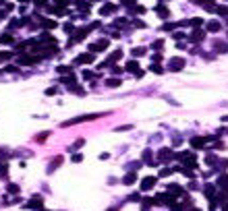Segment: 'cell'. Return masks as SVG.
I'll return each instance as SVG.
<instances>
[{
    "label": "cell",
    "mask_w": 228,
    "mask_h": 211,
    "mask_svg": "<svg viewBox=\"0 0 228 211\" xmlns=\"http://www.w3.org/2000/svg\"><path fill=\"white\" fill-rule=\"evenodd\" d=\"M191 25H193V27H199V25H201V19H193Z\"/></svg>",
    "instance_id": "22"
},
{
    "label": "cell",
    "mask_w": 228,
    "mask_h": 211,
    "mask_svg": "<svg viewBox=\"0 0 228 211\" xmlns=\"http://www.w3.org/2000/svg\"><path fill=\"white\" fill-rule=\"evenodd\" d=\"M207 29H210V31H218V29H220V23H212Z\"/></svg>",
    "instance_id": "17"
},
{
    "label": "cell",
    "mask_w": 228,
    "mask_h": 211,
    "mask_svg": "<svg viewBox=\"0 0 228 211\" xmlns=\"http://www.w3.org/2000/svg\"><path fill=\"white\" fill-rule=\"evenodd\" d=\"M35 2H38L40 6H42V4H46V0H35Z\"/></svg>",
    "instance_id": "29"
},
{
    "label": "cell",
    "mask_w": 228,
    "mask_h": 211,
    "mask_svg": "<svg viewBox=\"0 0 228 211\" xmlns=\"http://www.w3.org/2000/svg\"><path fill=\"white\" fill-rule=\"evenodd\" d=\"M156 10H158V15H162V17H168V8H164V6H158Z\"/></svg>",
    "instance_id": "13"
},
{
    "label": "cell",
    "mask_w": 228,
    "mask_h": 211,
    "mask_svg": "<svg viewBox=\"0 0 228 211\" xmlns=\"http://www.w3.org/2000/svg\"><path fill=\"white\" fill-rule=\"evenodd\" d=\"M8 58H10L8 52H0V60H8Z\"/></svg>",
    "instance_id": "21"
},
{
    "label": "cell",
    "mask_w": 228,
    "mask_h": 211,
    "mask_svg": "<svg viewBox=\"0 0 228 211\" xmlns=\"http://www.w3.org/2000/svg\"><path fill=\"white\" fill-rule=\"evenodd\" d=\"M156 184V178H145L143 182H141V186H143V190H149L151 186Z\"/></svg>",
    "instance_id": "2"
},
{
    "label": "cell",
    "mask_w": 228,
    "mask_h": 211,
    "mask_svg": "<svg viewBox=\"0 0 228 211\" xmlns=\"http://www.w3.org/2000/svg\"><path fill=\"white\" fill-rule=\"evenodd\" d=\"M8 193H19V186H17V184H10V186H8Z\"/></svg>",
    "instance_id": "20"
},
{
    "label": "cell",
    "mask_w": 228,
    "mask_h": 211,
    "mask_svg": "<svg viewBox=\"0 0 228 211\" xmlns=\"http://www.w3.org/2000/svg\"><path fill=\"white\" fill-rule=\"evenodd\" d=\"M0 43H13V35H2V37H0Z\"/></svg>",
    "instance_id": "12"
},
{
    "label": "cell",
    "mask_w": 228,
    "mask_h": 211,
    "mask_svg": "<svg viewBox=\"0 0 228 211\" xmlns=\"http://www.w3.org/2000/svg\"><path fill=\"white\" fill-rule=\"evenodd\" d=\"M91 60H93L91 54H81V56L77 58V64H85V62H91Z\"/></svg>",
    "instance_id": "3"
},
{
    "label": "cell",
    "mask_w": 228,
    "mask_h": 211,
    "mask_svg": "<svg viewBox=\"0 0 228 211\" xmlns=\"http://www.w3.org/2000/svg\"><path fill=\"white\" fill-rule=\"evenodd\" d=\"M48 135H50V132H42V135H38V141H46Z\"/></svg>",
    "instance_id": "24"
},
{
    "label": "cell",
    "mask_w": 228,
    "mask_h": 211,
    "mask_svg": "<svg viewBox=\"0 0 228 211\" xmlns=\"http://www.w3.org/2000/svg\"><path fill=\"white\" fill-rule=\"evenodd\" d=\"M127 68H131V71H137V62H129V64H127Z\"/></svg>",
    "instance_id": "23"
},
{
    "label": "cell",
    "mask_w": 228,
    "mask_h": 211,
    "mask_svg": "<svg viewBox=\"0 0 228 211\" xmlns=\"http://www.w3.org/2000/svg\"><path fill=\"white\" fill-rule=\"evenodd\" d=\"M40 203H42L40 199H33V201H29L25 207H29V209H38V207H40Z\"/></svg>",
    "instance_id": "9"
},
{
    "label": "cell",
    "mask_w": 228,
    "mask_h": 211,
    "mask_svg": "<svg viewBox=\"0 0 228 211\" xmlns=\"http://www.w3.org/2000/svg\"><path fill=\"white\" fill-rule=\"evenodd\" d=\"M168 174H170V170H168V168H164L162 172H160V176H168Z\"/></svg>",
    "instance_id": "28"
},
{
    "label": "cell",
    "mask_w": 228,
    "mask_h": 211,
    "mask_svg": "<svg viewBox=\"0 0 228 211\" xmlns=\"http://www.w3.org/2000/svg\"><path fill=\"white\" fill-rule=\"evenodd\" d=\"M106 46H108V40H102V42H97V43H91V50L97 52V50H104Z\"/></svg>",
    "instance_id": "4"
},
{
    "label": "cell",
    "mask_w": 228,
    "mask_h": 211,
    "mask_svg": "<svg viewBox=\"0 0 228 211\" xmlns=\"http://www.w3.org/2000/svg\"><path fill=\"white\" fill-rule=\"evenodd\" d=\"M220 186H228V176H222V178H220Z\"/></svg>",
    "instance_id": "19"
},
{
    "label": "cell",
    "mask_w": 228,
    "mask_h": 211,
    "mask_svg": "<svg viewBox=\"0 0 228 211\" xmlns=\"http://www.w3.org/2000/svg\"><path fill=\"white\" fill-rule=\"evenodd\" d=\"M135 178H137L135 174H127L122 180H125V184H133V182H135Z\"/></svg>",
    "instance_id": "11"
},
{
    "label": "cell",
    "mask_w": 228,
    "mask_h": 211,
    "mask_svg": "<svg viewBox=\"0 0 228 211\" xmlns=\"http://www.w3.org/2000/svg\"><path fill=\"white\" fill-rule=\"evenodd\" d=\"M114 10H116L114 4H106V6L102 8V15H110V12H114Z\"/></svg>",
    "instance_id": "7"
},
{
    "label": "cell",
    "mask_w": 228,
    "mask_h": 211,
    "mask_svg": "<svg viewBox=\"0 0 228 211\" xmlns=\"http://www.w3.org/2000/svg\"><path fill=\"white\" fill-rule=\"evenodd\" d=\"M182 64H184V62H182L181 58H179V60L174 58V60L170 62V68H172V71H181V68H182Z\"/></svg>",
    "instance_id": "5"
},
{
    "label": "cell",
    "mask_w": 228,
    "mask_h": 211,
    "mask_svg": "<svg viewBox=\"0 0 228 211\" xmlns=\"http://www.w3.org/2000/svg\"><path fill=\"white\" fill-rule=\"evenodd\" d=\"M4 174H6V166H4V164H0V176H4Z\"/></svg>",
    "instance_id": "25"
},
{
    "label": "cell",
    "mask_w": 228,
    "mask_h": 211,
    "mask_svg": "<svg viewBox=\"0 0 228 211\" xmlns=\"http://www.w3.org/2000/svg\"><path fill=\"white\" fill-rule=\"evenodd\" d=\"M141 54H145V48H135L133 50V56H141Z\"/></svg>",
    "instance_id": "16"
},
{
    "label": "cell",
    "mask_w": 228,
    "mask_h": 211,
    "mask_svg": "<svg viewBox=\"0 0 228 211\" xmlns=\"http://www.w3.org/2000/svg\"><path fill=\"white\" fill-rule=\"evenodd\" d=\"M108 85H112V87H116V85H120V81H116V79H112V81H108Z\"/></svg>",
    "instance_id": "26"
},
{
    "label": "cell",
    "mask_w": 228,
    "mask_h": 211,
    "mask_svg": "<svg viewBox=\"0 0 228 211\" xmlns=\"http://www.w3.org/2000/svg\"><path fill=\"white\" fill-rule=\"evenodd\" d=\"M191 145H193V147H203L205 141H203L201 137H197V139H191Z\"/></svg>",
    "instance_id": "8"
},
{
    "label": "cell",
    "mask_w": 228,
    "mask_h": 211,
    "mask_svg": "<svg viewBox=\"0 0 228 211\" xmlns=\"http://www.w3.org/2000/svg\"><path fill=\"white\" fill-rule=\"evenodd\" d=\"M168 190H170V193H172V195H182L181 186H176V184H170V186H168Z\"/></svg>",
    "instance_id": "10"
},
{
    "label": "cell",
    "mask_w": 228,
    "mask_h": 211,
    "mask_svg": "<svg viewBox=\"0 0 228 211\" xmlns=\"http://www.w3.org/2000/svg\"><path fill=\"white\" fill-rule=\"evenodd\" d=\"M42 27H46V29H54V27H56V21H52V19H44V21H42Z\"/></svg>",
    "instance_id": "6"
},
{
    "label": "cell",
    "mask_w": 228,
    "mask_h": 211,
    "mask_svg": "<svg viewBox=\"0 0 228 211\" xmlns=\"http://www.w3.org/2000/svg\"><path fill=\"white\" fill-rule=\"evenodd\" d=\"M151 71H156V73H162V66H158V64H153V66H151Z\"/></svg>",
    "instance_id": "27"
},
{
    "label": "cell",
    "mask_w": 228,
    "mask_h": 211,
    "mask_svg": "<svg viewBox=\"0 0 228 211\" xmlns=\"http://www.w3.org/2000/svg\"><path fill=\"white\" fill-rule=\"evenodd\" d=\"M60 164H62V157H56V160L52 162V166H50V172H52V170L56 168V166H60Z\"/></svg>",
    "instance_id": "14"
},
{
    "label": "cell",
    "mask_w": 228,
    "mask_h": 211,
    "mask_svg": "<svg viewBox=\"0 0 228 211\" xmlns=\"http://www.w3.org/2000/svg\"><path fill=\"white\" fill-rule=\"evenodd\" d=\"M120 56H122V52L118 50V52H114V54H112V58H110V60H112V62H116V60H118ZM110 60H108V62H110Z\"/></svg>",
    "instance_id": "15"
},
{
    "label": "cell",
    "mask_w": 228,
    "mask_h": 211,
    "mask_svg": "<svg viewBox=\"0 0 228 211\" xmlns=\"http://www.w3.org/2000/svg\"><path fill=\"white\" fill-rule=\"evenodd\" d=\"M160 160H162V162H170V160H172L170 149H162V151H160Z\"/></svg>",
    "instance_id": "1"
},
{
    "label": "cell",
    "mask_w": 228,
    "mask_h": 211,
    "mask_svg": "<svg viewBox=\"0 0 228 211\" xmlns=\"http://www.w3.org/2000/svg\"><path fill=\"white\" fill-rule=\"evenodd\" d=\"M58 73H62V75H66V73H71V68H69V66H58Z\"/></svg>",
    "instance_id": "18"
}]
</instances>
